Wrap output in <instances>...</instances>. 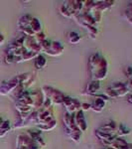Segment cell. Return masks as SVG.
Listing matches in <instances>:
<instances>
[{"mask_svg":"<svg viewBox=\"0 0 132 149\" xmlns=\"http://www.w3.org/2000/svg\"><path fill=\"white\" fill-rule=\"evenodd\" d=\"M31 93V97H32L33 100V103H34V107L33 109L34 110H39L42 109L43 107V103L45 102V97H44V93L41 90L38 91H33Z\"/></svg>","mask_w":132,"mask_h":149,"instance_id":"obj_13","label":"cell"},{"mask_svg":"<svg viewBox=\"0 0 132 149\" xmlns=\"http://www.w3.org/2000/svg\"><path fill=\"white\" fill-rule=\"evenodd\" d=\"M68 41L69 44L78 45V44H80L81 41V36L79 34V33L75 32V31H71L68 34Z\"/></svg>","mask_w":132,"mask_h":149,"instance_id":"obj_20","label":"cell"},{"mask_svg":"<svg viewBox=\"0 0 132 149\" xmlns=\"http://www.w3.org/2000/svg\"><path fill=\"white\" fill-rule=\"evenodd\" d=\"M39 54H36V53H33V52H28L26 51L24 54L22 55L21 57V61L23 62H27V61H31V60H35V58L38 56Z\"/></svg>","mask_w":132,"mask_h":149,"instance_id":"obj_23","label":"cell"},{"mask_svg":"<svg viewBox=\"0 0 132 149\" xmlns=\"http://www.w3.org/2000/svg\"><path fill=\"white\" fill-rule=\"evenodd\" d=\"M26 133L30 136L36 143H38L42 148H46V142H45L44 138L42 136V131H40L39 129H29L26 131Z\"/></svg>","mask_w":132,"mask_h":149,"instance_id":"obj_16","label":"cell"},{"mask_svg":"<svg viewBox=\"0 0 132 149\" xmlns=\"http://www.w3.org/2000/svg\"><path fill=\"white\" fill-rule=\"evenodd\" d=\"M109 100L105 95L102 93H98L97 95L94 97L93 102L90 103V110L97 112V113H100V112L104 111L105 109V105H106V102Z\"/></svg>","mask_w":132,"mask_h":149,"instance_id":"obj_7","label":"cell"},{"mask_svg":"<svg viewBox=\"0 0 132 149\" xmlns=\"http://www.w3.org/2000/svg\"><path fill=\"white\" fill-rule=\"evenodd\" d=\"M74 121H75L76 128L81 133L86 131V129H88V123H86V119L85 117V112L81 111V110H79L76 113H74Z\"/></svg>","mask_w":132,"mask_h":149,"instance_id":"obj_12","label":"cell"},{"mask_svg":"<svg viewBox=\"0 0 132 149\" xmlns=\"http://www.w3.org/2000/svg\"><path fill=\"white\" fill-rule=\"evenodd\" d=\"M81 111H88V110H90V103L85 102V103H81Z\"/></svg>","mask_w":132,"mask_h":149,"instance_id":"obj_24","label":"cell"},{"mask_svg":"<svg viewBox=\"0 0 132 149\" xmlns=\"http://www.w3.org/2000/svg\"><path fill=\"white\" fill-rule=\"evenodd\" d=\"M126 84V88H127V90H128V93H132V79L131 80H129Z\"/></svg>","mask_w":132,"mask_h":149,"instance_id":"obj_25","label":"cell"},{"mask_svg":"<svg viewBox=\"0 0 132 149\" xmlns=\"http://www.w3.org/2000/svg\"><path fill=\"white\" fill-rule=\"evenodd\" d=\"M127 102L129 103H132V93H128L127 95Z\"/></svg>","mask_w":132,"mask_h":149,"instance_id":"obj_28","label":"cell"},{"mask_svg":"<svg viewBox=\"0 0 132 149\" xmlns=\"http://www.w3.org/2000/svg\"><path fill=\"white\" fill-rule=\"evenodd\" d=\"M4 42H5V37H4L3 34L0 32V46H2V45L4 44Z\"/></svg>","mask_w":132,"mask_h":149,"instance_id":"obj_27","label":"cell"},{"mask_svg":"<svg viewBox=\"0 0 132 149\" xmlns=\"http://www.w3.org/2000/svg\"><path fill=\"white\" fill-rule=\"evenodd\" d=\"M131 133V129L128 128L126 125L124 124H118L117 126V130H116V137H120V138H123L124 136H127Z\"/></svg>","mask_w":132,"mask_h":149,"instance_id":"obj_19","label":"cell"},{"mask_svg":"<svg viewBox=\"0 0 132 149\" xmlns=\"http://www.w3.org/2000/svg\"><path fill=\"white\" fill-rule=\"evenodd\" d=\"M47 63H48V61H47L46 57L42 54H39L34 60V66H35L36 70L44 69L45 67L47 66Z\"/></svg>","mask_w":132,"mask_h":149,"instance_id":"obj_18","label":"cell"},{"mask_svg":"<svg viewBox=\"0 0 132 149\" xmlns=\"http://www.w3.org/2000/svg\"><path fill=\"white\" fill-rule=\"evenodd\" d=\"M124 16H125L127 22L130 23L132 25V2H129L127 4L125 10H124Z\"/></svg>","mask_w":132,"mask_h":149,"instance_id":"obj_22","label":"cell"},{"mask_svg":"<svg viewBox=\"0 0 132 149\" xmlns=\"http://www.w3.org/2000/svg\"><path fill=\"white\" fill-rule=\"evenodd\" d=\"M55 116H54V110L53 107L48 109H41L38 110V116H37V122H36L35 125H42V124H46L48 122H51L52 120H54Z\"/></svg>","mask_w":132,"mask_h":149,"instance_id":"obj_6","label":"cell"},{"mask_svg":"<svg viewBox=\"0 0 132 149\" xmlns=\"http://www.w3.org/2000/svg\"><path fill=\"white\" fill-rule=\"evenodd\" d=\"M81 102L79 100L71 97H67L66 95L62 105L65 107L67 112H69V113H71V114H74V113H76V111L81 110Z\"/></svg>","mask_w":132,"mask_h":149,"instance_id":"obj_9","label":"cell"},{"mask_svg":"<svg viewBox=\"0 0 132 149\" xmlns=\"http://www.w3.org/2000/svg\"><path fill=\"white\" fill-rule=\"evenodd\" d=\"M57 126V120L54 119L51 122H48L46 124H42V125H37V129H39L40 131H51L53 129H55Z\"/></svg>","mask_w":132,"mask_h":149,"instance_id":"obj_21","label":"cell"},{"mask_svg":"<svg viewBox=\"0 0 132 149\" xmlns=\"http://www.w3.org/2000/svg\"><path fill=\"white\" fill-rule=\"evenodd\" d=\"M41 91L44 93L45 100H48L50 102L52 103V105H60L63 104L64 98L66 95H64V93H62L61 91L57 90L55 88L49 86H45L41 88Z\"/></svg>","mask_w":132,"mask_h":149,"instance_id":"obj_4","label":"cell"},{"mask_svg":"<svg viewBox=\"0 0 132 149\" xmlns=\"http://www.w3.org/2000/svg\"><path fill=\"white\" fill-rule=\"evenodd\" d=\"M88 67L92 80L101 81L106 78L108 73V63L106 59L98 52L93 53L90 56Z\"/></svg>","mask_w":132,"mask_h":149,"instance_id":"obj_1","label":"cell"},{"mask_svg":"<svg viewBox=\"0 0 132 149\" xmlns=\"http://www.w3.org/2000/svg\"><path fill=\"white\" fill-rule=\"evenodd\" d=\"M65 51V46L59 41H51L44 53L50 57H60Z\"/></svg>","mask_w":132,"mask_h":149,"instance_id":"obj_8","label":"cell"},{"mask_svg":"<svg viewBox=\"0 0 132 149\" xmlns=\"http://www.w3.org/2000/svg\"><path fill=\"white\" fill-rule=\"evenodd\" d=\"M3 122H4V119L2 118L1 116H0V127H1V125H2V124H3Z\"/></svg>","mask_w":132,"mask_h":149,"instance_id":"obj_29","label":"cell"},{"mask_svg":"<svg viewBox=\"0 0 132 149\" xmlns=\"http://www.w3.org/2000/svg\"><path fill=\"white\" fill-rule=\"evenodd\" d=\"M83 1L80 0H69L65 1L60 6V14L66 18H73L75 19L83 12Z\"/></svg>","mask_w":132,"mask_h":149,"instance_id":"obj_2","label":"cell"},{"mask_svg":"<svg viewBox=\"0 0 132 149\" xmlns=\"http://www.w3.org/2000/svg\"><path fill=\"white\" fill-rule=\"evenodd\" d=\"M107 147L113 149H132V143H128L124 138L116 137L109 143Z\"/></svg>","mask_w":132,"mask_h":149,"instance_id":"obj_17","label":"cell"},{"mask_svg":"<svg viewBox=\"0 0 132 149\" xmlns=\"http://www.w3.org/2000/svg\"><path fill=\"white\" fill-rule=\"evenodd\" d=\"M100 88H101V85H100V81H94L92 80L90 83L86 86L85 92H83V95H92V97H95L99 93Z\"/></svg>","mask_w":132,"mask_h":149,"instance_id":"obj_14","label":"cell"},{"mask_svg":"<svg viewBox=\"0 0 132 149\" xmlns=\"http://www.w3.org/2000/svg\"><path fill=\"white\" fill-rule=\"evenodd\" d=\"M23 48L28 52L41 54L40 45L34 37H29V36L23 35Z\"/></svg>","mask_w":132,"mask_h":149,"instance_id":"obj_10","label":"cell"},{"mask_svg":"<svg viewBox=\"0 0 132 149\" xmlns=\"http://www.w3.org/2000/svg\"><path fill=\"white\" fill-rule=\"evenodd\" d=\"M110 90L114 93L115 97H127L128 95V90L126 88V84L125 83H121V81H115V83H112L111 85L109 86Z\"/></svg>","mask_w":132,"mask_h":149,"instance_id":"obj_11","label":"cell"},{"mask_svg":"<svg viewBox=\"0 0 132 149\" xmlns=\"http://www.w3.org/2000/svg\"><path fill=\"white\" fill-rule=\"evenodd\" d=\"M16 149H44L36 143L26 132L19 134L16 138Z\"/></svg>","mask_w":132,"mask_h":149,"instance_id":"obj_5","label":"cell"},{"mask_svg":"<svg viewBox=\"0 0 132 149\" xmlns=\"http://www.w3.org/2000/svg\"><path fill=\"white\" fill-rule=\"evenodd\" d=\"M117 126H118V123H116V121L109 120V121L104 123L102 125H100L97 128V130L100 131V132H104V133L113 134V135H116Z\"/></svg>","mask_w":132,"mask_h":149,"instance_id":"obj_15","label":"cell"},{"mask_svg":"<svg viewBox=\"0 0 132 149\" xmlns=\"http://www.w3.org/2000/svg\"><path fill=\"white\" fill-rule=\"evenodd\" d=\"M125 74L127 77L132 76V66H127L125 68Z\"/></svg>","mask_w":132,"mask_h":149,"instance_id":"obj_26","label":"cell"},{"mask_svg":"<svg viewBox=\"0 0 132 149\" xmlns=\"http://www.w3.org/2000/svg\"><path fill=\"white\" fill-rule=\"evenodd\" d=\"M64 128L66 135L71 139L72 141L76 143H79L81 139V132L76 128L75 121H74V114H71L66 111L63 117Z\"/></svg>","mask_w":132,"mask_h":149,"instance_id":"obj_3","label":"cell"},{"mask_svg":"<svg viewBox=\"0 0 132 149\" xmlns=\"http://www.w3.org/2000/svg\"><path fill=\"white\" fill-rule=\"evenodd\" d=\"M102 149H113V148H111V147H104V148H102Z\"/></svg>","mask_w":132,"mask_h":149,"instance_id":"obj_30","label":"cell"}]
</instances>
